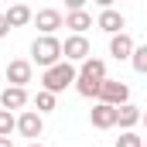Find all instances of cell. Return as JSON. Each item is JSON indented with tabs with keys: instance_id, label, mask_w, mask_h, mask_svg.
<instances>
[{
	"instance_id": "obj_1",
	"label": "cell",
	"mask_w": 147,
	"mask_h": 147,
	"mask_svg": "<svg viewBox=\"0 0 147 147\" xmlns=\"http://www.w3.org/2000/svg\"><path fill=\"white\" fill-rule=\"evenodd\" d=\"M75 79H79V72H75L72 62H58V65L45 69V75H41V89L51 92V96H58V92H65L69 86H75Z\"/></svg>"
},
{
	"instance_id": "obj_2",
	"label": "cell",
	"mask_w": 147,
	"mask_h": 147,
	"mask_svg": "<svg viewBox=\"0 0 147 147\" xmlns=\"http://www.w3.org/2000/svg\"><path fill=\"white\" fill-rule=\"evenodd\" d=\"M58 62H65L62 58V41L51 34H41L31 41V65H41V69H51V65H58Z\"/></svg>"
},
{
	"instance_id": "obj_3",
	"label": "cell",
	"mask_w": 147,
	"mask_h": 147,
	"mask_svg": "<svg viewBox=\"0 0 147 147\" xmlns=\"http://www.w3.org/2000/svg\"><path fill=\"white\" fill-rule=\"evenodd\" d=\"M96 103H106V106H127L130 103V86L127 82H120V79H106L103 82V89H99V99Z\"/></svg>"
},
{
	"instance_id": "obj_4",
	"label": "cell",
	"mask_w": 147,
	"mask_h": 147,
	"mask_svg": "<svg viewBox=\"0 0 147 147\" xmlns=\"http://www.w3.org/2000/svg\"><path fill=\"white\" fill-rule=\"evenodd\" d=\"M62 58L65 62H86V58H92V48H89V38L86 34H69L62 41Z\"/></svg>"
},
{
	"instance_id": "obj_5",
	"label": "cell",
	"mask_w": 147,
	"mask_h": 147,
	"mask_svg": "<svg viewBox=\"0 0 147 147\" xmlns=\"http://www.w3.org/2000/svg\"><path fill=\"white\" fill-rule=\"evenodd\" d=\"M7 86H17V89H24L28 82H31V75H34V65L28 62V58H14V62H7Z\"/></svg>"
},
{
	"instance_id": "obj_6",
	"label": "cell",
	"mask_w": 147,
	"mask_h": 147,
	"mask_svg": "<svg viewBox=\"0 0 147 147\" xmlns=\"http://www.w3.org/2000/svg\"><path fill=\"white\" fill-rule=\"evenodd\" d=\"M41 130H45V116H41V113L24 110L21 116H17V134H21V137H28L31 144H34L38 137H41Z\"/></svg>"
},
{
	"instance_id": "obj_7",
	"label": "cell",
	"mask_w": 147,
	"mask_h": 147,
	"mask_svg": "<svg viewBox=\"0 0 147 147\" xmlns=\"http://www.w3.org/2000/svg\"><path fill=\"white\" fill-rule=\"evenodd\" d=\"M34 24H38L41 34L51 38L62 24H65V17H62V10H55V7H45V10H38V14H34Z\"/></svg>"
},
{
	"instance_id": "obj_8",
	"label": "cell",
	"mask_w": 147,
	"mask_h": 147,
	"mask_svg": "<svg viewBox=\"0 0 147 147\" xmlns=\"http://www.w3.org/2000/svg\"><path fill=\"white\" fill-rule=\"evenodd\" d=\"M89 123L96 130H113L116 127V106H106V103H96L89 110Z\"/></svg>"
},
{
	"instance_id": "obj_9",
	"label": "cell",
	"mask_w": 147,
	"mask_h": 147,
	"mask_svg": "<svg viewBox=\"0 0 147 147\" xmlns=\"http://www.w3.org/2000/svg\"><path fill=\"white\" fill-rule=\"evenodd\" d=\"M123 24H127V21H123V14H120V10H113V7H106V10H99V17H96V28H99V31H106V34H123Z\"/></svg>"
},
{
	"instance_id": "obj_10",
	"label": "cell",
	"mask_w": 147,
	"mask_h": 147,
	"mask_svg": "<svg viewBox=\"0 0 147 147\" xmlns=\"http://www.w3.org/2000/svg\"><path fill=\"white\" fill-rule=\"evenodd\" d=\"M134 48H137V45H134V38L127 34V31L110 38V55L116 62H130V58H134Z\"/></svg>"
},
{
	"instance_id": "obj_11",
	"label": "cell",
	"mask_w": 147,
	"mask_h": 147,
	"mask_svg": "<svg viewBox=\"0 0 147 147\" xmlns=\"http://www.w3.org/2000/svg\"><path fill=\"white\" fill-rule=\"evenodd\" d=\"M28 106V89H17V86H7L0 92V110L14 113V110H24Z\"/></svg>"
},
{
	"instance_id": "obj_12",
	"label": "cell",
	"mask_w": 147,
	"mask_h": 147,
	"mask_svg": "<svg viewBox=\"0 0 147 147\" xmlns=\"http://www.w3.org/2000/svg\"><path fill=\"white\" fill-rule=\"evenodd\" d=\"M65 28H72V34H86L92 28V14L82 7V10H69L65 14Z\"/></svg>"
},
{
	"instance_id": "obj_13",
	"label": "cell",
	"mask_w": 147,
	"mask_h": 147,
	"mask_svg": "<svg viewBox=\"0 0 147 147\" xmlns=\"http://www.w3.org/2000/svg\"><path fill=\"white\" fill-rule=\"evenodd\" d=\"M140 120H144V113H140V106H134V103H127V106H120V110H116V127H123V134H127V130H134Z\"/></svg>"
},
{
	"instance_id": "obj_14",
	"label": "cell",
	"mask_w": 147,
	"mask_h": 147,
	"mask_svg": "<svg viewBox=\"0 0 147 147\" xmlns=\"http://www.w3.org/2000/svg\"><path fill=\"white\" fill-rule=\"evenodd\" d=\"M31 21H34V10H31L28 3L7 7V24H10V28H24V24H31Z\"/></svg>"
},
{
	"instance_id": "obj_15",
	"label": "cell",
	"mask_w": 147,
	"mask_h": 147,
	"mask_svg": "<svg viewBox=\"0 0 147 147\" xmlns=\"http://www.w3.org/2000/svg\"><path fill=\"white\" fill-rule=\"evenodd\" d=\"M103 82H106V79H103ZM103 82H99V79H86V75H79V79H75V92L86 96V99H99Z\"/></svg>"
},
{
	"instance_id": "obj_16",
	"label": "cell",
	"mask_w": 147,
	"mask_h": 147,
	"mask_svg": "<svg viewBox=\"0 0 147 147\" xmlns=\"http://www.w3.org/2000/svg\"><path fill=\"white\" fill-rule=\"evenodd\" d=\"M79 75H86V79H106V62L103 58H86L82 65H79Z\"/></svg>"
},
{
	"instance_id": "obj_17",
	"label": "cell",
	"mask_w": 147,
	"mask_h": 147,
	"mask_svg": "<svg viewBox=\"0 0 147 147\" xmlns=\"http://www.w3.org/2000/svg\"><path fill=\"white\" fill-rule=\"evenodd\" d=\"M51 110H55V96L45 92V89H38V96H34V113L45 116V113H51Z\"/></svg>"
},
{
	"instance_id": "obj_18",
	"label": "cell",
	"mask_w": 147,
	"mask_h": 147,
	"mask_svg": "<svg viewBox=\"0 0 147 147\" xmlns=\"http://www.w3.org/2000/svg\"><path fill=\"white\" fill-rule=\"evenodd\" d=\"M130 65H134V72L147 75V45H137V48H134V58H130Z\"/></svg>"
},
{
	"instance_id": "obj_19",
	"label": "cell",
	"mask_w": 147,
	"mask_h": 147,
	"mask_svg": "<svg viewBox=\"0 0 147 147\" xmlns=\"http://www.w3.org/2000/svg\"><path fill=\"white\" fill-rule=\"evenodd\" d=\"M14 130H17V116L7 113V110H0V137H10Z\"/></svg>"
},
{
	"instance_id": "obj_20",
	"label": "cell",
	"mask_w": 147,
	"mask_h": 147,
	"mask_svg": "<svg viewBox=\"0 0 147 147\" xmlns=\"http://www.w3.org/2000/svg\"><path fill=\"white\" fill-rule=\"evenodd\" d=\"M116 147H144V140H140L134 130H127V134H120V137H116Z\"/></svg>"
},
{
	"instance_id": "obj_21",
	"label": "cell",
	"mask_w": 147,
	"mask_h": 147,
	"mask_svg": "<svg viewBox=\"0 0 147 147\" xmlns=\"http://www.w3.org/2000/svg\"><path fill=\"white\" fill-rule=\"evenodd\" d=\"M10 34V24H7V14H0V38Z\"/></svg>"
},
{
	"instance_id": "obj_22",
	"label": "cell",
	"mask_w": 147,
	"mask_h": 147,
	"mask_svg": "<svg viewBox=\"0 0 147 147\" xmlns=\"http://www.w3.org/2000/svg\"><path fill=\"white\" fill-rule=\"evenodd\" d=\"M0 147H14V140L10 137H0Z\"/></svg>"
},
{
	"instance_id": "obj_23",
	"label": "cell",
	"mask_w": 147,
	"mask_h": 147,
	"mask_svg": "<svg viewBox=\"0 0 147 147\" xmlns=\"http://www.w3.org/2000/svg\"><path fill=\"white\" fill-rule=\"evenodd\" d=\"M28 147H45V144H38V140H34V144H28Z\"/></svg>"
},
{
	"instance_id": "obj_24",
	"label": "cell",
	"mask_w": 147,
	"mask_h": 147,
	"mask_svg": "<svg viewBox=\"0 0 147 147\" xmlns=\"http://www.w3.org/2000/svg\"><path fill=\"white\" fill-rule=\"evenodd\" d=\"M140 123H144V127H147V113H144V120H140Z\"/></svg>"
},
{
	"instance_id": "obj_25",
	"label": "cell",
	"mask_w": 147,
	"mask_h": 147,
	"mask_svg": "<svg viewBox=\"0 0 147 147\" xmlns=\"http://www.w3.org/2000/svg\"><path fill=\"white\" fill-rule=\"evenodd\" d=\"M144 147H147V144H144Z\"/></svg>"
}]
</instances>
